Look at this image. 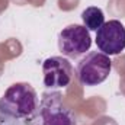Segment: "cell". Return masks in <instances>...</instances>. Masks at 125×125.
Here are the masks:
<instances>
[{
	"instance_id": "6da1fadb",
	"label": "cell",
	"mask_w": 125,
	"mask_h": 125,
	"mask_svg": "<svg viewBox=\"0 0 125 125\" xmlns=\"http://www.w3.org/2000/svg\"><path fill=\"white\" fill-rule=\"evenodd\" d=\"M29 125H77L76 114L65 105L62 94L57 90L44 92L32 116Z\"/></svg>"
},
{
	"instance_id": "7a4b0ae2",
	"label": "cell",
	"mask_w": 125,
	"mask_h": 125,
	"mask_svg": "<svg viewBox=\"0 0 125 125\" xmlns=\"http://www.w3.org/2000/svg\"><path fill=\"white\" fill-rule=\"evenodd\" d=\"M38 94L29 83H15L0 97V111L9 116L29 119L38 106Z\"/></svg>"
},
{
	"instance_id": "3957f363",
	"label": "cell",
	"mask_w": 125,
	"mask_h": 125,
	"mask_svg": "<svg viewBox=\"0 0 125 125\" xmlns=\"http://www.w3.org/2000/svg\"><path fill=\"white\" fill-rule=\"evenodd\" d=\"M111 70H112V61L109 55L100 51H92L79 61L76 74L83 86L92 87L103 83L109 77Z\"/></svg>"
},
{
	"instance_id": "277c9868",
	"label": "cell",
	"mask_w": 125,
	"mask_h": 125,
	"mask_svg": "<svg viewBox=\"0 0 125 125\" xmlns=\"http://www.w3.org/2000/svg\"><path fill=\"white\" fill-rule=\"evenodd\" d=\"M92 47L90 32L83 25H68L58 33V50L64 57L76 60Z\"/></svg>"
},
{
	"instance_id": "5b68a950",
	"label": "cell",
	"mask_w": 125,
	"mask_h": 125,
	"mask_svg": "<svg viewBox=\"0 0 125 125\" xmlns=\"http://www.w3.org/2000/svg\"><path fill=\"white\" fill-rule=\"evenodd\" d=\"M96 45L106 55H118L125 50V26L116 19L105 22L96 31Z\"/></svg>"
},
{
	"instance_id": "8992f818",
	"label": "cell",
	"mask_w": 125,
	"mask_h": 125,
	"mask_svg": "<svg viewBox=\"0 0 125 125\" xmlns=\"http://www.w3.org/2000/svg\"><path fill=\"white\" fill-rule=\"evenodd\" d=\"M44 86L48 89L67 87L74 76L71 62L64 57H50L42 64Z\"/></svg>"
},
{
	"instance_id": "52a82bcc",
	"label": "cell",
	"mask_w": 125,
	"mask_h": 125,
	"mask_svg": "<svg viewBox=\"0 0 125 125\" xmlns=\"http://www.w3.org/2000/svg\"><path fill=\"white\" fill-rule=\"evenodd\" d=\"M82 21H83V26L87 31H97L103 23H105V15L103 10L100 7H94L90 6L87 9H84L82 12Z\"/></svg>"
},
{
	"instance_id": "ba28073f",
	"label": "cell",
	"mask_w": 125,
	"mask_h": 125,
	"mask_svg": "<svg viewBox=\"0 0 125 125\" xmlns=\"http://www.w3.org/2000/svg\"><path fill=\"white\" fill-rule=\"evenodd\" d=\"M0 125H28V121L26 119H19V118L9 116V115L3 114L0 111Z\"/></svg>"
}]
</instances>
